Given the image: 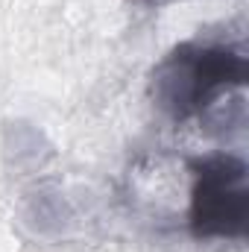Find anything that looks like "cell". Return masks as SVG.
<instances>
[{"instance_id":"cell-1","label":"cell","mask_w":249,"mask_h":252,"mask_svg":"<svg viewBox=\"0 0 249 252\" xmlns=\"http://www.w3.org/2000/svg\"><path fill=\"white\" fill-rule=\"evenodd\" d=\"M247 79L249 62L244 50L229 44L185 41L156 64L150 94L167 118L182 124L211 109L223 91L244 88Z\"/></svg>"},{"instance_id":"cell-2","label":"cell","mask_w":249,"mask_h":252,"mask_svg":"<svg viewBox=\"0 0 249 252\" xmlns=\"http://www.w3.org/2000/svg\"><path fill=\"white\" fill-rule=\"evenodd\" d=\"M193 188L187 226L193 238H247L249 193L244 188L247 161L232 153L190 158Z\"/></svg>"},{"instance_id":"cell-3","label":"cell","mask_w":249,"mask_h":252,"mask_svg":"<svg viewBox=\"0 0 249 252\" xmlns=\"http://www.w3.org/2000/svg\"><path fill=\"white\" fill-rule=\"evenodd\" d=\"M141 3H147V6H167V3H176V0H141Z\"/></svg>"}]
</instances>
